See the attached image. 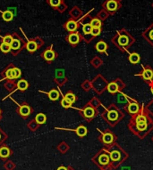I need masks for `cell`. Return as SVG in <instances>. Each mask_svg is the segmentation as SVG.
<instances>
[{"instance_id":"cell-1","label":"cell","mask_w":153,"mask_h":170,"mask_svg":"<svg viewBox=\"0 0 153 170\" xmlns=\"http://www.w3.org/2000/svg\"><path fill=\"white\" fill-rule=\"evenodd\" d=\"M119 6H120V5L117 0H108V1L104 4V7L110 13L117 11L119 8Z\"/></svg>"},{"instance_id":"cell-2","label":"cell","mask_w":153,"mask_h":170,"mask_svg":"<svg viewBox=\"0 0 153 170\" xmlns=\"http://www.w3.org/2000/svg\"><path fill=\"white\" fill-rule=\"evenodd\" d=\"M43 57L46 61L47 62H51V61H53L56 57V54L54 53V51L52 50V48H50V49H47L45 51L44 54H43Z\"/></svg>"},{"instance_id":"cell-3","label":"cell","mask_w":153,"mask_h":170,"mask_svg":"<svg viewBox=\"0 0 153 170\" xmlns=\"http://www.w3.org/2000/svg\"><path fill=\"white\" fill-rule=\"evenodd\" d=\"M77 28H78V24H77V22H76L75 21H74V20L68 21V22H66V29L68 31H70V32H74V31L77 30Z\"/></svg>"},{"instance_id":"cell-4","label":"cell","mask_w":153,"mask_h":170,"mask_svg":"<svg viewBox=\"0 0 153 170\" xmlns=\"http://www.w3.org/2000/svg\"><path fill=\"white\" fill-rule=\"evenodd\" d=\"M80 35H79V33H74V32H73V33H71L70 35H69V37H68V41H69V43L70 44H72V45H77L79 42H80Z\"/></svg>"},{"instance_id":"cell-5","label":"cell","mask_w":153,"mask_h":170,"mask_svg":"<svg viewBox=\"0 0 153 170\" xmlns=\"http://www.w3.org/2000/svg\"><path fill=\"white\" fill-rule=\"evenodd\" d=\"M118 45H122V46H126L129 45V42H130V37L129 36L125 35V34H123V35H120L119 37H118Z\"/></svg>"},{"instance_id":"cell-6","label":"cell","mask_w":153,"mask_h":170,"mask_svg":"<svg viewBox=\"0 0 153 170\" xmlns=\"http://www.w3.org/2000/svg\"><path fill=\"white\" fill-rule=\"evenodd\" d=\"M83 115L87 119H91L95 115V110L92 107H87L83 109Z\"/></svg>"},{"instance_id":"cell-7","label":"cell","mask_w":153,"mask_h":170,"mask_svg":"<svg viewBox=\"0 0 153 170\" xmlns=\"http://www.w3.org/2000/svg\"><path fill=\"white\" fill-rule=\"evenodd\" d=\"M43 93L47 94L48 95L49 99H50V100H52V101H57V100H58V98H59V96H60L59 92L57 91L56 89L51 90L49 93H46V92H43Z\"/></svg>"},{"instance_id":"cell-8","label":"cell","mask_w":153,"mask_h":170,"mask_svg":"<svg viewBox=\"0 0 153 170\" xmlns=\"http://www.w3.org/2000/svg\"><path fill=\"white\" fill-rule=\"evenodd\" d=\"M0 13L2 14V18H3V20L5 22H10L14 18V14L12 12H10L9 10L8 11H5V12L0 11Z\"/></svg>"},{"instance_id":"cell-9","label":"cell","mask_w":153,"mask_h":170,"mask_svg":"<svg viewBox=\"0 0 153 170\" xmlns=\"http://www.w3.org/2000/svg\"><path fill=\"white\" fill-rule=\"evenodd\" d=\"M108 48V45L107 44L104 42V41H99L97 43L96 45V49L98 52H100V53H106V50Z\"/></svg>"},{"instance_id":"cell-10","label":"cell","mask_w":153,"mask_h":170,"mask_svg":"<svg viewBox=\"0 0 153 170\" xmlns=\"http://www.w3.org/2000/svg\"><path fill=\"white\" fill-rule=\"evenodd\" d=\"M28 86H29L28 82H27L26 80H24V79H21V80H19L18 83H17V89H16V90L24 91V90H26V89L28 88ZM16 90H15V91H16Z\"/></svg>"},{"instance_id":"cell-11","label":"cell","mask_w":153,"mask_h":170,"mask_svg":"<svg viewBox=\"0 0 153 170\" xmlns=\"http://www.w3.org/2000/svg\"><path fill=\"white\" fill-rule=\"evenodd\" d=\"M19 111H20V114L22 116L26 117V116H29L31 114V108L28 105H23V106H21Z\"/></svg>"},{"instance_id":"cell-12","label":"cell","mask_w":153,"mask_h":170,"mask_svg":"<svg viewBox=\"0 0 153 170\" xmlns=\"http://www.w3.org/2000/svg\"><path fill=\"white\" fill-rule=\"evenodd\" d=\"M145 80H150L153 78V71L149 69H144L143 73L141 75Z\"/></svg>"},{"instance_id":"cell-13","label":"cell","mask_w":153,"mask_h":170,"mask_svg":"<svg viewBox=\"0 0 153 170\" xmlns=\"http://www.w3.org/2000/svg\"><path fill=\"white\" fill-rule=\"evenodd\" d=\"M102 141H103L105 143L109 144L111 143H113L114 141V135L111 133H106L105 135H103V137H102Z\"/></svg>"},{"instance_id":"cell-14","label":"cell","mask_w":153,"mask_h":170,"mask_svg":"<svg viewBox=\"0 0 153 170\" xmlns=\"http://www.w3.org/2000/svg\"><path fill=\"white\" fill-rule=\"evenodd\" d=\"M141 60V57H140V55L136 53H131L130 56H129V61L131 63L133 64H137Z\"/></svg>"},{"instance_id":"cell-15","label":"cell","mask_w":153,"mask_h":170,"mask_svg":"<svg viewBox=\"0 0 153 170\" xmlns=\"http://www.w3.org/2000/svg\"><path fill=\"white\" fill-rule=\"evenodd\" d=\"M98 163L100 165H107L109 163V157L107 155V154H101L99 157H98Z\"/></svg>"},{"instance_id":"cell-16","label":"cell","mask_w":153,"mask_h":170,"mask_svg":"<svg viewBox=\"0 0 153 170\" xmlns=\"http://www.w3.org/2000/svg\"><path fill=\"white\" fill-rule=\"evenodd\" d=\"M75 132H76L77 135H79L81 137H83V136H85L87 135V128L84 126H80L75 129Z\"/></svg>"},{"instance_id":"cell-17","label":"cell","mask_w":153,"mask_h":170,"mask_svg":"<svg viewBox=\"0 0 153 170\" xmlns=\"http://www.w3.org/2000/svg\"><path fill=\"white\" fill-rule=\"evenodd\" d=\"M140 109V107L137 103H130L128 105V111L131 113V114H134V113H137Z\"/></svg>"},{"instance_id":"cell-18","label":"cell","mask_w":153,"mask_h":170,"mask_svg":"<svg viewBox=\"0 0 153 170\" xmlns=\"http://www.w3.org/2000/svg\"><path fill=\"white\" fill-rule=\"evenodd\" d=\"M37 43L35 41H29L28 40V43L26 45V48L29 52H35L37 50Z\"/></svg>"},{"instance_id":"cell-19","label":"cell","mask_w":153,"mask_h":170,"mask_svg":"<svg viewBox=\"0 0 153 170\" xmlns=\"http://www.w3.org/2000/svg\"><path fill=\"white\" fill-rule=\"evenodd\" d=\"M35 120L38 124H44L47 120V118L45 116V114H43V113H39V114H37L36 118H35Z\"/></svg>"},{"instance_id":"cell-20","label":"cell","mask_w":153,"mask_h":170,"mask_svg":"<svg viewBox=\"0 0 153 170\" xmlns=\"http://www.w3.org/2000/svg\"><path fill=\"white\" fill-rule=\"evenodd\" d=\"M10 155V150L7 147H2L0 149V157L7 158Z\"/></svg>"},{"instance_id":"cell-21","label":"cell","mask_w":153,"mask_h":170,"mask_svg":"<svg viewBox=\"0 0 153 170\" xmlns=\"http://www.w3.org/2000/svg\"><path fill=\"white\" fill-rule=\"evenodd\" d=\"M90 25L92 26V28H101L102 26V22L98 19V18H94L91 20L90 22Z\"/></svg>"},{"instance_id":"cell-22","label":"cell","mask_w":153,"mask_h":170,"mask_svg":"<svg viewBox=\"0 0 153 170\" xmlns=\"http://www.w3.org/2000/svg\"><path fill=\"white\" fill-rule=\"evenodd\" d=\"M92 26L90 25V23H86L82 26V31L85 35H89L91 33V30H92Z\"/></svg>"},{"instance_id":"cell-23","label":"cell","mask_w":153,"mask_h":170,"mask_svg":"<svg viewBox=\"0 0 153 170\" xmlns=\"http://www.w3.org/2000/svg\"><path fill=\"white\" fill-rule=\"evenodd\" d=\"M109 120H117L118 119V112L116 110H110L109 112Z\"/></svg>"},{"instance_id":"cell-24","label":"cell","mask_w":153,"mask_h":170,"mask_svg":"<svg viewBox=\"0 0 153 170\" xmlns=\"http://www.w3.org/2000/svg\"><path fill=\"white\" fill-rule=\"evenodd\" d=\"M108 90H109V92H110V93H112V94L117 93V90H118V86H117L116 83L112 82V83H110V84L108 86Z\"/></svg>"},{"instance_id":"cell-25","label":"cell","mask_w":153,"mask_h":170,"mask_svg":"<svg viewBox=\"0 0 153 170\" xmlns=\"http://www.w3.org/2000/svg\"><path fill=\"white\" fill-rule=\"evenodd\" d=\"M121 158V155H120V152L117 151H113L111 153H110V158L113 160V161H117L119 160Z\"/></svg>"},{"instance_id":"cell-26","label":"cell","mask_w":153,"mask_h":170,"mask_svg":"<svg viewBox=\"0 0 153 170\" xmlns=\"http://www.w3.org/2000/svg\"><path fill=\"white\" fill-rule=\"evenodd\" d=\"M65 98H66L68 102H70L72 104L76 101V97H75V95H74L73 93H71V92L67 93V94L65 95Z\"/></svg>"},{"instance_id":"cell-27","label":"cell","mask_w":153,"mask_h":170,"mask_svg":"<svg viewBox=\"0 0 153 170\" xmlns=\"http://www.w3.org/2000/svg\"><path fill=\"white\" fill-rule=\"evenodd\" d=\"M11 45H7V44H5V43H2L0 45V50H1L3 53H8L11 51Z\"/></svg>"},{"instance_id":"cell-28","label":"cell","mask_w":153,"mask_h":170,"mask_svg":"<svg viewBox=\"0 0 153 170\" xmlns=\"http://www.w3.org/2000/svg\"><path fill=\"white\" fill-rule=\"evenodd\" d=\"M2 37V40H3L2 43L7 44V45H11V44H12V42H13V40H14L13 37L10 36V35L5 36V37Z\"/></svg>"},{"instance_id":"cell-29","label":"cell","mask_w":153,"mask_h":170,"mask_svg":"<svg viewBox=\"0 0 153 170\" xmlns=\"http://www.w3.org/2000/svg\"><path fill=\"white\" fill-rule=\"evenodd\" d=\"M21 47V43L18 39H14L12 44H11V48L14 50H17Z\"/></svg>"},{"instance_id":"cell-30","label":"cell","mask_w":153,"mask_h":170,"mask_svg":"<svg viewBox=\"0 0 153 170\" xmlns=\"http://www.w3.org/2000/svg\"><path fill=\"white\" fill-rule=\"evenodd\" d=\"M6 76L7 79H15V71H14V69H9L6 72Z\"/></svg>"},{"instance_id":"cell-31","label":"cell","mask_w":153,"mask_h":170,"mask_svg":"<svg viewBox=\"0 0 153 170\" xmlns=\"http://www.w3.org/2000/svg\"><path fill=\"white\" fill-rule=\"evenodd\" d=\"M136 127H137L138 130H140V131H143V130H145L146 128H147V122L137 123V124H136Z\"/></svg>"},{"instance_id":"cell-32","label":"cell","mask_w":153,"mask_h":170,"mask_svg":"<svg viewBox=\"0 0 153 170\" xmlns=\"http://www.w3.org/2000/svg\"><path fill=\"white\" fill-rule=\"evenodd\" d=\"M61 105L64 107V108H70L72 106V103L70 102H68L65 97L63 98V100L61 101Z\"/></svg>"},{"instance_id":"cell-33","label":"cell","mask_w":153,"mask_h":170,"mask_svg":"<svg viewBox=\"0 0 153 170\" xmlns=\"http://www.w3.org/2000/svg\"><path fill=\"white\" fill-rule=\"evenodd\" d=\"M49 4L52 7H58L61 4V0H49Z\"/></svg>"},{"instance_id":"cell-34","label":"cell","mask_w":153,"mask_h":170,"mask_svg":"<svg viewBox=\"0 0 153 170\" xmlns=\"http://www.w3.org/2000/svg\"><path fill=\"white\" fill-rule=\"evenodd\" d=\"M100 32H101V28H93L90 34L93 37H97V36H98L100 34Z\"/></svg>"},{"instance_id":"cell-35","label":"cell","mask_w":153,"mask_h":170,"mask_svg":"<svg viewBox=\"0 0 153 170\" xmlns=\"http://www.w3.org/2000/svg\"><path fill=\"white\" fill-rule=\"evenodd\" d=\"M135 121H136V124H137V123H141V122H147V120H146V118L144 116L140 115V116H138L136 118Z\"/></svg>"},{"instance_id":"cell-36","label":"cell","mask_w":153,"mask_h":170,"mask_svg":"<svg viewBox=\"0 0 153 170\" xmlns=\"http://www.w3.org/2000/svg\"><path fill=\"white\" fill-rule=\"evenodd\" d=\"M14 69V71H15V79H18L21 77L22 75V71L21 70H19L18 68H13Z\"/></svg>"},{"instance_id":"cell-37","label":"cell","mask_w":153,"mask_h":170,"mask_svg":"<svg viewBox=\"0 0 153 170\" xmlns=\"http://www.w3.org/2000/svg\"><path fill=\"white\" fill-rule=\"evenodd\" d=\"M149 39H150L151 41H153V30H149Z\"/></svg>"},{"instance_id":"cell-38","label":"cell","mask_w":153,"mask_h":170,"mask_svg":"<svg viewBox=\"0 0 153 170\" xmlns=\"http://www.w3.org/2000/svg\"><path fill=\"white\" fill-rule=\"evenodd\" d=\"M58 170H67V168L65 167V166H59V167L58 168Z\"/></svg>"},{"instance_id":"cell-39","label":"cell","mask_w":153,"mask_h":170,"mask_svg":"<svg viewBox=\"0 0 153 170\" xmlns=\"http://www.w3.org/2000/svg\"><path fill=\"white\" fill-rule=\"evenodd\" d=\"M151 93H152V94H153V86H152V87H151Z\"/></svg>"},{"instance_id":"cell-40","label":"cell","mask_w":153,"mask_h":170,"mask_svg":"<svg viewBox=\"0 0 153 170\" xmlns=\"http://www.w3.org/2000/svg\"><path fill=\"white\" fill-rule=\"evenodd\" d=\"M0 114H1V110H0Z\"/></svg>"}]
</instances>
